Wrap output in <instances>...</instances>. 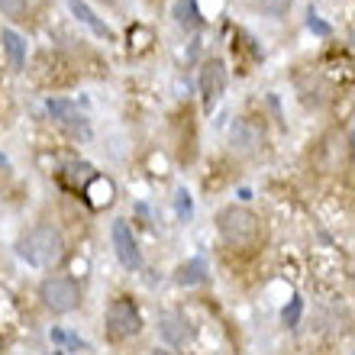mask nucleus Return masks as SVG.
<instances>
[{"label": "nucleus", "mask_w": 355, "mask_h": 355, "mask_svg": "<svg viewBox=\"0 0 355 355\" xmlns=\"http://www.w3.org/2000/svg\"><path fill=\"white\" fill-rule=\"evenodd\" d=\"M352 355H355V352H352Z\"/></svg>", "instance_id": "412c9836"}, {"label": "nucleus", "mask_w": 355, "mask_h": 355, "mask_svg": "<svg viewBox=\"0 0 355 355\" xmlns=\"http://www.w3.org/2000/svg\"><path fill=\"white\" fill-rule=\"evenodd\" d=\"M307 26L313 29V33H320V36H329V26L327 23H320L317 17H313V13H310V19H307Z\"/></svg>", "instance_id": "f3484780"}, {"label": "nucleus", "mask_w": 355, "mask_h": 355, "mask_svg": "<svg viewBox=\"0 0 355 355\" xmlns=\"http://www.w3.org/2000/svg\"><path fill=\"white\" fill-rule=\"evenodd\" d=\"M3 49H7L13 71H19V68L26 65V42H23V36H19V33H13V29H3Z\"/></svg>", "instance_id": "1a4fd4ad"}, {"label": "nucleus", "mask_w": 355, "mask_h": 355, "mask_svg": "<svg viewBox=\"0 0 355 355\" xmlns=\"http://www.w3.org/2000/svg\"><path fill=\"white\" fill-rule=\"evenodd\" d=\"M39 300H42L52 313H71V310L81 304V288H78L75 278L52 275V278H46L39 284Z\"/></svg>", "instance_id": "20e7f679"}, {"label": "nucleus", "mask_w": 355, "mask_h": 355, "mask_svg": "<svg viewBox=\"0 0 355 355\" xmlns=\"http://www.w3.org/2000/svg\"><path fill=\"white\" fill-rule=\"evenodd\" d=\"M103 3H116V0H103Z\"/></svg>", "instance_id": "6ab92c4d"}, {"label": "nucleus", "mask_w": 355, "mask_h": 355, "mask_svg": "<svg viewBox=\"0 0 355 355\" xmlns=\"http://www.w3.org/2000/svg\"><path fill=\"white\" fill-rule=\"evenodd\" d=\"M155 355H168V352H155Z\"/></svg>", "instance_id": "aec40b11"}, {"label": "nucleus", "mask_w": 355, "mask_h": 355, "mask_svg": "<svg viewBox=\"0 0 355 355\" xmlns=\"http://www.w3.org/2000/svg\"><path fill=\"white\" fill-rule=\"evenodd\" d=\"M162 336H165L168 343H175V346H178V343H184L187 333L181 329V320L171 317V313H165V317H162Z\"/></svg>", "instance_id": "9b49d317"}, {"label": "nucleus", "mask_w": 355, "mask_h": 355, "mask_svg": "<svg viewBox=\"0 0 355 355\" xmlns=\"http://www.w3.org/2000/svg\"><path fill=\"white\" fill-rule=\"evenodd\" d=\"M300 313H304V300L294 297V300L288 304V307H284V313H281V320H284V327H297Z\"/></svg>", "instance_id": "f8f14e48"}, {"label": "nucleus", "mask_w": 355, "mask_h": 355, "mask_svg": "<svg viewBox=\"0 0 355 355\" xmlns=\"http://www.w3.org/2000/svg\"><path fill=\"white\" fill-rule=\"evenodd\" d=\"M68 10H71V13H75V17H78V19H81V23H85V26H87V29H91L94 36H101V39H107V42H113V39H116V36H113V29H110V26H107V23H103V19H101V17H97V13H94V10H91V7H87L85 0H68Z\"/></svg>", "instance_id": "0eeeda50"}, {"label": "nucleus", "mask_w": 355, "mask_h": 355, "mask_svg": "<svg viewBox=\"0 0 355 355\" xmlns=\"http://www.w3.org/2000/svg\"><path fill=\"white\" fill-rule=\"evenodd\" d=\"M216 226H220V236L236 249H255L262 243V223L245 207H223L216 216Z\"/></svg>", "instance_id": "f03ea898"}, {"label": "nucleus", "mask_w": 355, "mask_h": 355, "mask_svg": "<svg viewBox=\"0 0 355 355\" xmlns=\"http://www.w3.org/2000/svg\"><path fill=\"white\" fill-rule=\"evenodd\" d=\"M49 107V113L55 116L62 126H71V130H81V132H87V123H85V113L78 110L75 103H68V101H49L46 103Z\"/></svg>", "instance_id": "6e6552de"}, {"label": "nucleus", "mask_w": 355, "mask_h": 355, "mask_svg": "<svg viewBox=\"0 0 355 355\" xmlns=\"http://www.w3.org/2000/svg\"><path fill=\"white\" fill-rule=\"evenodd\" d=\"M113 249H116V259H120L123 268L139 271L142 268V252L136 239H132V230L126 226V220H116L113 223Z\"/></svg>", "instance_id": "39448f33"}, {"label": "nucleus", "mask_w": 355, "mask_h": 355, "mask_svg": "<svg viewBox=\"0 0 355 355\" xmlns=\"http://www.w3.org/2000/svg\"><path fill=\"white\" fill-rule=\"evenodd\" d=\"M0 10H3V17L23 19L26 17V0H0Z\"/></svg>", "instance_id": "ddd939ff"}, {"label": "nucleus", "mask_w": 355, "mask_h": 355, "mask_svg": "<svg viewBox=\"0 0 355 355\" xmlns=\"http://www.w3.org/2000/svg\"><path fill=\"white\" fill-rule=\"evenodd\" d=\"M204 275H207V265L200 262V259H194V262H187V265H181V268H178L175 281H178V284H200V281H204Z\"/></svg>", "instance_id": "9d476101"}, {"label": "nucleus", "mask_w": 355, "mask_h": 355, "mask_svg": "<svg viewBox=\"0 0 355 355\" xmlns=\"http://www.w3.org/2000/svg\"><path fill=\"white\" fill-rule=\"evenodd\" d=\"M17 252H19V259L29 262L33 268H52V265H58L62 255H65V236H62L58 226L39 223L19 236Z\"/></svg>", "instance_id": "f257e3e1"}, {"label": "nucleus", "mask_w": 355, "mask_h": 355, "mask_svg": "<svg viewBox=\"0 0 355 355\" xmlns=\"http://www.w3.org/2000/svg\"><path fill=\"white\" fill-rule=\"evenodd\" d=\"M288 7H291V0H262V10L268 13V17H284L288 13Z\"/></svg>", "instance_id": "4468645a"}, {"label": "nucleus", "mask_w": 355, "mask_h": 355, "mask_svg": "<svg viewBox=\"0 0 355 355\" xmlns=\"http://www.w3.org/2000/svg\"><path fill=\"white\" fill-rule=\"evenodd\" d=\"M178 216H184V220H191V194H187L184 187H178Z\"/></svg>", "instance_id": "2eb2a0df"}, {"label": "nucleus", "mask_w": 355, "mask_h": 355, "mask_svg": "<svg viewBox=\"0 0 355 355\" xmlns=\"http://www.w3.org/2000/svg\"><path fill=\"white\" fill-rule=\"evenodd\" d=\"M103 329H107V339L110 343H123V339H132L142 329V313L136 310V304L126 297H116L107 307V320H103Z\"/></svg>", "instance_id": "7ed1b4c3"}, {"label": "nucleus", "mask_w": 355, "mask_h": 355, "mask_svg": "<svg viewBox=\"0 0 355 355\" xmlns=\"http://www.w3.org/2000/svg\"><path fill=\"white\" fill-rule=\"evenodd\" d=\"M0 168H7V159H3V155H0Z\"/></svg>", "instance_id": "a211bd4d"}, {"label": "nucleus", "mask_w": 355, "mask_h": 355, "mask_svg": "<svg viewBox=\"0 0 355 355\" xmlns=\"http://www.w3.org/2000/svg\"><path fill=\"white\" fill-rule=\"evenodd\" d=\"M52 343H68V346H85L78 336H71V333H65V329H52Z\"/></svg>", "instance_id": "dca6fc26"}, {"label": "nucleus", "mask_w": 355, "mask_h": 355, "mask_svg": "<svg viewBox=\"0 0 355 355\" xmlns=\"http://www.w3.org/2000/svg\"><path fill=\"white\" fill-rule=\"evenodd\" d=\"M223 91H226V68L220 58H214V62H207V65L200 68V97H204L207 110L216 107V101L223 97Z\"/></svg>", "instance_id": "423d86ee"}]
</instances>
